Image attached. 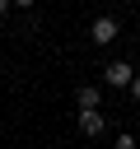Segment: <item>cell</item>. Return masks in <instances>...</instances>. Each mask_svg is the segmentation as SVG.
Masks as SVG:
<instances>
[{"instance_id":"6da1fadb","label":"cell","mask_w":140,"mask_h":149,"mask_svg":"<svg viewBox=\"0 0 140 149\" xmlns=\"http://www.w3.org/2000/svg\"><path fill=\"white\" fill-rule=\"evenodd\" d=\"M117 33H121V23H117L112 14H98V19L89 23V42H93V47H112Z\"/></svg>"},{"instance_id":"7a4b0ae2","label":"cell","mask_w":140,"mask_h":149,"mask_svg":"<svg viewBox=\"0 0 140 149\" xmlns=\"http://www.w3.org/2000/svg\"><path fill=\"white\" fill-rule=\"evenodd\" d=\"M103 130H107V116H103L98 107H79V135H84V140H98Z\"/></svg>"},{"instance_id":"3957f363","label":"cell","mask_w":140,"mask_h":149,"mask_svg":"<svg viewBox=\"0 0 140 149\" xmlns=\"http://www.w3.org/2000/svg\"><path fill=\"white\" fill-rule=\"evenodd\" d=\"M103 79H107L112 88H131V79H135V70H131V61H112V65L103 70Z\"/></svg>"},{"instance_id":"277c9868","label":"cell","mask_w":140,"mask_h":149,"mask_svg":"<svg viewBox=\"0 0 140 149\" xmlns=\"http://www.w3.org/2000/svg\"><path fill=\"white\" fill-rule=\"evenodd\" d=\"M75 102H79V107H98V102H103L98 84H79V88H75Z\"/></svg>"},{"instance_id":"5b68a950","label":"cell","mask_w":140,"mask_h":149,"mask_svg":"<svg viewBox=\"0 0 140 149\" xmlns=\"http://www.w3.org/2000/svg\"><path fill=\"white\" fill-rule=\"evenodd\" d=\"M131 98H135V102H140V74H135V79H131Z\"/></svg>"},{"instance_id":"8992f818","label":"cell","mask_w":140,"mask_h":149,"mask_svg":"<svg viewBox=\"0 0 140 149\" xmlns=\"http://www.w3.org/2000/svg\"><path fill=\"white\" fill-rule=\"evenodd\" d=\"M33 5H37V0H14V9H33Z\"/></svg>"},{"instance_id":"52a82bcc","label":"cell","mask_w":140,"mask_h":149,"mask_svg":"<svg viewBox=\"0 0 140 149\" xmlns=\"http://www.w3.org/2000/svg\"><path fill=\"white\" fill-rule=\"evenodd\" d=\"M9 9H14V0H0V19H5V14H9Z\"/></svg>"},{"instance_id":"ba28073f","label":"cell","mask_w":140,"mask_h":149,"mask_svg":"<svg viewBox=\"0 0 140 149\" xmlns=\"http://www.w3.org/2000/svg\"><path fill=\"white\" fill-rule=\"evenodd\" d=\"M135 5H140V0H135Z\"/></svg>"}]
</instances>
